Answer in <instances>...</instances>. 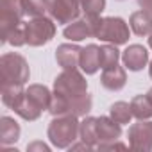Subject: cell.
I'll return each mask as SVG.
<instances>
[{"mask_svg": "<svg viewBox=\"0 0 152 152\" xmlns=\"http://www.w3.org/2000/svg\"><path fill=\"white\" fill-rule=\"evenodd\" d=\"M97 148H99L100 152H102V150H115V148H118V150H125L127 145H125V143H120L118 140H115V141H107V143H99Z\"/></svg>", "mask_w": 152, "mask_h": 152, "instance_id": "28", "label": "cell"}, {"mask_svg": "<svg viewBox=\"0 0 152 152\" xmlns=\"http://www.w3.org/2000/svg\"><path fill=\"white\" fill-rule=\"evenodd\" d=\"M147 97H148V100H150V102H152V88H150V90H148V91H147Z\"/></svg>", "mask_w": 152, "mask_h": 152, "instance_id": "33", "label": "cell"}, {"mask_svg": "<svg viewBox=\"0 0 152 152\" xmlns=\"http://www.w3.org/2000/svg\"><path fill=\"white\" fill-rule=\"evenodd\" d=\"M25 29V39L29 47H43L56 36V23L48 16H38L23 23Z\"/></svg>", "mask_w": 152, "mask_h": 152, "instance_id": "6", "label": "cell"}, {"mask_svg": "<svg viewBox=\"0 0 152 152\" xmlns=\"http://www.w3.org/2000/svg\"><path fill=\"white\" fill-rule=\"evenodd\" d=\"M84 72L79 68H70L63 70L57 77L54 79V93L68 97V99H77L88 93V81L84 77Z\"/></svg>", "mask_w": 152, "mask_h": 152, "instance_id": "3", "label": "cell"}, {"mask_svg": "<svg viewBox=\"0 0 152 152\" xmlns=\"http://www.w3.org/2000/svg\"><path fill=\"white\" fill-rule=\"evenodd\" d=\"M138 6H140L143 11H147V13L152 15V0H138Z\"/></svg>", "mask_w": 152, "mask_h": 152, "instance_id": "31", "label": "cell"}, {"mask_svg": "<svg viewBox=\"0 0 152 152\" xmlns=\"http://www.w3.org/2000/svg\"><path fill=\"white\" fill-rule=\"evenodd\" d=\"M25 16L22 0H2L0 9V29H2V39L16 27L23 25L22 18Z\"/></svg>", "mask_w": 152, "mask_h": 152, "instance_id": "7", "label": "cell"}, {"mask_svg": "<svg viewBox=\"0 0 152 152\" xmlns=\"http://www.w3.org/2000/svg\"><path fill=\"white\" fill-rule=\"evenodd\" d=\"M99 18H91V16H84V18H79L72 23H68L63 31V36L68 39V41H73V43H79L86 38H95V31H97V23H99Z\"/></svg>", "mask_w": 152, "mask_h": 152, "instance_id": "10", "label": "cell"}, {"mask_svg": "<svg viewBox=\"0 0 152 152\" xmlns=\"http://www.w3.org/2000/svg\"><path fill=\"white\" fill-rule=\"evenodd\" d=\"M91 106H93V99L90 93L77 97V99H68V97H63L52 91V102H50L48 113L52 116H63V115L86 116L91 111Z\"/></svg>", "mask_w": 152, "mask_h": 152, "instance_id": "5", "label": "cell"}, {"mask_svg": "<svg viewBox=\"0 0 152 152\" xmlns=\"http://www.w3.org/2000/svg\"><path fill=\"white\" fill-rule=\"evenodd\" d=\"M25 93L41 111H48L52 102V91L45 84H29L25 88Z\"/></svg>", "mask_w": 152, "mask_h": 152, "instance_id": "17", "label": "cell"}, {"mask_svg": "<svg viewBox=\"0 0 152 152\" xmlns=\"http://www.w3.org/2000/svg\"><path fill=\"white\" fill-rule=\"evenodd\" d=\"M22 6L25 16L38 18V16H47V13L50 11V0H22Z\"/></svg>", "mask_w": 152, "mask_h": 152, "instance_id": "24", "label": "cell"}, {"mask_svg": "<svg viewBox=\"0 0 152 152\" xmlns=\"http://www.w3.org/2000/svg\"><path fill=\"white\" fill-rule=\"evenodd\" d=\"M20 134H22L20 124L13 116H2L0 118V143H2V147L16 143L20 140Z\"/></svg>", "mask_w": 152, "mask_h": 152, "instance_id": "16", "label": "cell"}, {"mask_svg": "<svg viewBox=\"0 0 152 152\" xmlns=\"http://www.w3.org/2000/svg\"><path fill=\"white\" fill-rule=\"evenodd\" d=\"M129 148L136 152H150L152 150V120H138L129 127L127 132Z\"/></svg>", "mask_w": 152, "mask_h": 152, "instance_id": "8", "label": "cell"}, {"mask_svg": "<svg viewBox=\"0 0 152 152\" xmlns=\"http://www.w3.org/2000/svg\"><path fill=\"white\" fill-rule=\"evenodd\" d=\"M129 27L136 36H148L152 32V15L143 9L134 11L129 18Z\"/></svg>", "mask_w": 152, "mask_h": 152, "instance_id": "18", "label": "cell"}, {"mask_svg": "<svg viewBox=\"0 0 152 152\" xmlns=\"http://www.w3.org/2000/svg\"><path fill=\"white\" fill-rule=\"evenodd\" d=\"M13 111L22 118V120H25V122H34V120H38L39 116H41V109L27 97V93H23L22 95V99L16 102V106L13 107Z\"/></svg>", "mask_w": 152, "mask_h": 152, "instance_id": "19", "label": "cell"}, {"mask_svg": "<svg viewBox=\"0 0 152 152\" xmlns=\"http://www.w3.org/2000/svg\"><path fill=\"white\" fill-rule=\"evenodd\" d=\"M77 2H79V4H81V2H83V0H77Z\"/></svg>", "mask_w": 152, "mask_h": 152, "instance_id": "35", "label": "cell"}, {"mask_svg": "<svg viewBox=\"0 0 152 152\" xmlns=\"http://www.w3.org/2000/svg\"><path fill=\"white\" fill-rule=\"evenodd\" d=\"M109 116L118 122V124H131L132 120V111H131V102H124V100H118L115 104H111L109 107Z\"/></svg>", "mask_w": 152, "mask_h": 152, "instance_id": "23", "label": "cell"}, {"mask_svg": "<svg viewBox=\"0 0 152 152\" xmlns=\"http://www.w3.org/2000/svg\"><path fill=\"white\" fill-rule=\"evenodd\" d=\"M79 116L73 115H63V116H54L52 122L48 124L47 136L52 147L56 148H70L72 143L77 141L79 138V125L81 122L77 120Z\"/></svg>", "mask_w": 152, "mask_h": 152, "instance_id": "1", "label": "cell"}, {"mask_svg": "<svg viewBox=\"0 0 152 152\" xmlns=\"http://www.w3.org/2000/svg\"><path fill=\"white\" fill-rule=\"evenodd\" d=\"M125 66H120V64H115L111 68H106L102 70V75H100V84L109 90V91H120L125 83H127V73H125Z\"/></svg>", "mask_w": 152, "mask_h": 152, "instance_id": "13", "label": "cell"}, {"mask_svg": "<svg viewBox=\"0 0 152 152\" xmlns=\"http://www.w3.org/2000/svg\"><path fill=\"white\" fill-rule=\"evenodd\" d=\"M81 52L83 48L79 45L72 43H63L56 48V61L63 70H70V68H79L81 63Z\"/></svg>", "mask_w": 152, "mask_h": 152, "instance_id": "12", "label": "cell"}, {"mask_svg": "<svg viewBox=\"0 0 152 152\" xmlns=\"http://www.w3.org/2000/svg\"><path fill=\"white\" fill-rule=\"evenodd\" d=\"M23 93H25L23 86L4 84V86H2V102H4V106H7L9 109H13V107L16 106V102L22 99Z\"/></svg>", "mask_w": 152, "mask_h": 152, "instance_id": "25", "label": "cell"}, {"mask_svg": "<svg viewBox=\"0 0 152 152\" xmlns=\"http://www.w3.org/2000/svg\"><path fill=\"white\" fill-rule=\"evenodd\" d=\"M0 72H2V86L4 84L25 86L31 77L29 63L18 52H7L0 57Z\"/></svg>", "mask_w": 152, "mask_h": 152, "instance_id": "2", "label": "cell"}, {"mask_svg": "<svg viewBox=\"0 0 152 152\" xmlns=\"http://www.w3.org/2000/svg\"><path fill=\"white\" fill-rule=\"evenodd\" d=\"M27 150L29 152H36V150L38 152H50V147L43 141H32V143L27 145Z\"/></svg>", "mask_w": 152, "mask_h": 152, "instance_id": "29", "label": "cell"}, {"mask_svg": "<svg viewBox=\"0 0 152 152\" xmlns=\"http://www.w3.org/2000/svg\"><path fill=\"white\" fill-rule=\"evenodd\" d=\"M122 63L131 72H140L148 64V50L143 45H129L122 52Z\"/></svg>", "mask_w": 152, "mask_h": 152, "instance_id": "11", "label": "cell"}, {"mask_svg": "<svg viewBox=\"0 0 152 152\" xmlns=\"http://www.w3.org/2000/svg\"><path fill=\"white\" fill-rule=\"evenodd\" d=\"M91 148H93V147H90V145L84 143L83 140H81L79 143H72V145H70V150H91Z\"/></svg>", "mask_w": 152, "mask_h": 152, "instance_id": "30", "label": "cell"}, {"mask_svg": "<svg viewBox=\"0 0 152 152\" xmlns=\"http://www.w3.org/2000/svg\"><path fill=\"white\" fill-rule=\"evenodd\" d=\"M120 59H122V54H120V50H118V45L106 43V45L100 47V68H102V70L118 64Z\"/></svg>", "mask_w": 152, "mask_h": 152, "instance_id": "22", "label": "cell"}, {"mask_svg": "<svg viewBox=\"0 0 152 152\" xmlns=\"http://www.w3.org/2000/svg\"><path fill=\"white\" fill-rule=\"evenodd\" d=\"M148 47H150V48H152V32H150V34H148Z\"/></svg>", "mask_w": 152, "mask_h": 152, "instance_id": "34", "label": "cell"}, {"mask_svg": "<svg viewBox=\"0 0 152 152\" xmlns=\"http://www.w3.org/2000/svg\"><path fill=\"white\" fill-rule=\"evenodd\" d=\"M79 140H83L90 147L97 148V145H99V134H97V118L95 116H84L81 120Z\"/></svg>", "mask_w": 152, "mask_h": 152, "instance_id": "20", "label": "cell"}, {"mask_svg": "<svg viewBox=\"0 0 152 152\" xmlns=\"http://www.w3.org/2000/svg\"><path fill=\"white\" fill-rule=\"evenodd\" d=\"M148 75H150V79H152V59H150V63H148Z\"/></svg>", "mask_w": 152, "mask_h": 152, "instance_id": "32", "label": "cell"}, {"mask_svg": "<svg viewBox=\"0 0 152 152\" xmlns=\"http://www.w3.org/2000/svg\"><path fill=\"white\" fill-rule=\"evenodd\" d=\"M131 36V27L120 16H100L95 31V38L104 43L125 45Z\"/></svg>", "mask_w": 152, "mask_h": 152, "instance_id": "4", "label": "cell"}, {"mask_svg": "<svg viewBox=\"0 0 152 152\" xmlns=\"http://www.w3.org/2000/svg\"><path fill=\"white\" fill-rule=\"evenodd\" d=\"M97 134H99V143H107V141L120 140L122 124L115 122L111 116H99L97 118Z\"/></svg>", "mask_w": 152, "mask_h": 152, "instance_id": "15", "label": "cell"}, {"mask_svg": "<svg viewBox=\"0 0 152 152\" xmlns=\"http://www.w3.org/2000/svg\"><path fill=\"white\" fill-rule=\"evenodd\" d=\"M131 111L136 120H150L152 118V102L147 95H136L131 100Z\"/></svg>", "mask_w": 152, "mask_h": 152, "instance_id": "21", "label": "cell"}, {"mask_svg": "<svg viewBox=\"0 0 152 152\" xmlns=\"http://www.w3.org/2000/svg\"><path fill=\"white\" fill-rule=\"evenodd\" d=\"M81 13H83V9L77 0H50L48 15L59 25H68L75 20H79Z\"/></svg>", "mask_w": 152, "mask_h": 152, "instance_id": "9", "label": "cell"}, {"mask_svg": "<svg viewBox=\"0 0 152 152\" xmlns=\"http://www.w3.org/2000/svg\"><path fill=\"white\" fill-rule=\"evenodd\" d=\"M2 43H9V45H13V47H23V45H27V39H25V29H23V25H20V27H16V29H13L4 39H2Z\"/></svg>", "mask_w": 152, "mask_h": 152, "instance_id": "27", "label": "cell"}, {"mask_svg": "<svg viewBox=\"0 0 152 152\" xmlns=\"http://www.w3.org/2000/svg\"><path fill=\"white\" fill-rule=\"evenodd\" d=\"M79 68L86 75H95L100 70V47L95 43H90L81 52V63Z\"/></svg>", "mask_w": 152, "mask_h": 152, "instance_id": "14", "label": "cell"}, {"mask_svg": "<svg viewBox=\"0 0 152 152\" xmlns=\"http://www.w3.org/2000/svg\"><path fill=\"white\" fill-rule=\"evenodd\" d=\"M81 9H83L84 16L97 18L106 9V0H83V2H81Z\"/></svg>", "mask_w": 152, "mask_h": 152, "instance_id": "26", "label": "cell"}]
</instances>
